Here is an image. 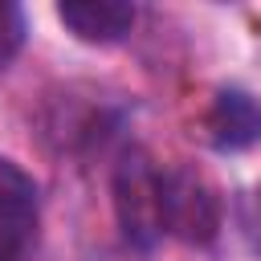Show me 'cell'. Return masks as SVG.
<instances>
[{"mask_svg": "<svg viewBox=\"0 0 261 261\" xmlns=\"http://www.w3.org/2000/svg\"><path fill=\"white\" fill-rule=\"evenodd\" d=\"M159 212H163V232H171L184 245H208L224 224L220 188L196 163H175L159 171Z\"/></svg>", "mask_w": 261, "mask_h": 261, "instance_id": "obj_1", "label": "cell"}, {"mask_svg": "<svg viewBox=\"0 0 261 261\" xmlns=\"http://www.w3.org/2000/svg\"><path fill=\"white\" fill-rule=\"evenodd\" d=\"M110 192H114V216L122 237L135 249H151L163 232V212H159V171L151 167L147 151L130 147L118 155Z\"/></svg>", "mask_w": 261, "mask_h": 261, "instance_id": "obj_2", "label": "cell"}, {"mask_svg": "<svg viewBox=\"0 0 261 261\" xmlns=\"http://www.w3.org/2000/svg\"><path fill=\"white\" fill-rule=\"evenodd\" d=\"M37 184L33 175L0 155V261H24L37 241Z\"/></svg>", "mask_w": 261, "mask_h": 261, "instance_id": "obj_3", "label": "cell"}, {"mask_svg": "<svg viewBox=\"0 0 261 261\" xmlns=\"http://www.w3.org/2000/svg\"><path fill=\"white\" fill-rule=\"evenodd\" d=\"M204 130L220 151H245L261 143V102L249 90H220L204 110Z\"/></svg>", "mask_w": 261, "mask_h": 261, "instance_id": "obj_4", "label": "cell"}, {"mask_svg": "<svg viewBox=\"0 0 261 261\" xmlns=\"http://www.w3.org/2000/svg\"><path fill=\"white\" fill-rule=\"evenodd\" d=\"M57 20L86 45H114L135 29V8L126 0H65Z\"/></svg>", "mask_w": 261, "mask_h": 261, "instance_id": "obj_5", "label": "cell"}, {"mask_svg": "<svg viewBox=\"0 0 261 261\" xmlns=\"http://www.w3.org/2000/svg\"><path fill=\"white\" fill-rule=\"evenodd\" d=\"M24 45V12L8 0H0V69L12 65V57Z\"/></svg>", "mask_w": 261, "mask_h": 261, "instance_id": "obj_6", "label": "cell"}]
</instances>
